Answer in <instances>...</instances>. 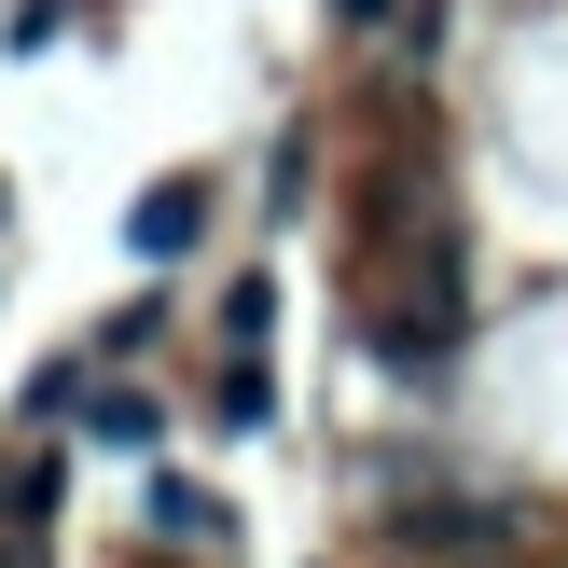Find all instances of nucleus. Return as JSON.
I'll return each instance as SVG.
<instances>
[{
  "label": "nucleus",
  "instance_id": "1",
  "mask_svg": "<svg viewBox=\"0 0 568 568\" xmlns=\"http://www.w3.org/2000/svg\"><path fill=\"white\" fill-rule=\"evenodd\" d=\"M194 236H209V181H194V166H166V181L125 209V250H139V264H181Z\"/></svg>",
  "mask_w": 568,
  "mask_h": 568
},
{
  "label": "nucleus",
  "instance_id": "4",
  "mask_svg": "<svg viewBox=\"0 0 568 568\" xmlns=\"http://www.w3.org/2000/svg\"><path fill=\"white\" fill-rule=\"evenodd\" d=\"M98 444H153V403L139 388H98Z\"/></svg>",
  "mask_w": 568,
  "mask_h": 568
},
{
  "label": "nucleus",
  "instance_id": "5",
  "mask_svg": "<svg viewBox=\"0 0 568 568\" xmlns=\"http://www.w3.org/2000/svg\"><path fill=\"white\" fill-rule=\"evenodd\" d=\"M0 209H14V194H0Z\"/></svg>",
  "mask_w": 568,
  "mask_h": 568
},
{
  "label": "nucleus",
  "instance_id": "2",
  "mask_svg": "<svg viewBox=\"0 0 568 568\" xmlns=\"http://www.w3.org/2000/svg\"><path fill=\"white\" fill-rule=\"evenodd\" d=\"M264 320H277V292H264V277H236V292H222V347L250 361V347H264Z\"/></svg>",
  "mask_w": 568,
  "mask_h": 568
},
{
  "label": "nucleus",
  "instance_id": "3",
  "mask_svg": "<svg viewBox=\"0 0 568 568\" xmlns=\"http://www.w3.org/2000/svg\"><path fill=\"white\" fill-rule=\"evenodd\" d=\"M153 527H166V541H209L222 514H209V499H194V486H153Z\"/></svg>",
  "mask_w": 568,
  "mask_h": 568
}]
</instances>
